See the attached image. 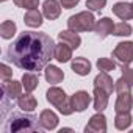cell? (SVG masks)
I'll return each mask as SVG.
<instances>
[{
  "label": "cell",
  "instance_id": "obj_21",
  "mask_svg": "<svg viewBox=\"0 0 133 133\" xmlns=\"http://www.w3.org/2000/svg\"><path fill=\"white\" fill-rule=\"evenodd\" d=\"M24 22H25V25H28L31 28H38V27L42 25V14L38 11V8L36 10H28L24 16Z\"/></svg>",
  "mask_w": 133,
  "mask_h": 133
},
{
  "label": "cell",
  "instance_id": "obj_24",
  "mask_svg": "<svg viewBox=\"0 0 133 133\" xmlns=\"http://www.w3.org/2000/svg\"><path fill=\"white\" fill-rule=\"evenodd\" d=\"M16 30H17V27L13 21H3L2 25H0V36L3 39H11L16 35Z\"/></svg>",
  "mask_w": 133,
  "mask_h": 133
},
{
  "label": "cell",
  "instance_id": "obj_8",
  "mask_svg": "<svg viewBox=\"0 0 133 133\" xmlns=\"http://www.w3.org/2000/svg\"><path fill=\"white\" fill-rule=\"evenodd\" d=\"M71 103H72V107H74L75 111L82 113V111H85V110L89 107V103H91V96H89L86 91H77V92L71 97Z\"/></svg>",
  "mask_w": 133,
  "mask_h": 133
},
{
  "label": "cell",
  "instance_id": "obj_11",
  "mask_svg": "<svg viewBox=\"0 0 133 133\" xmlns=\"http://www.w3.org/2000/svg\"><path fill=\"white\" fill-rule=\"evenodd\" d=\"M39 125L44 130H55L58 125V116L52 110H44L39 114Z\"/></svg>",
  "mask_w": 133,
  "mask_h": 133
},
{
  "label": "cell",
  "instance_id": "obj_10",
  "mask_svg": "<svg viewBox=\"0 0 133 133\" xmlns=\"http://www.w3.org/2000/svg\"><path fill=\"white\" fill-rule=\"evenodd\" d=\"M113 30H114V22L110 19V17H102L100 21L96 22V27H94V31L99 38H107L108 35H113Z\"/></svg>",
  "mask_w": 133,
  "mask_h": 133
},
{
  "label": "cell",
  "instance_id": "obj_30",
  "mask_svg": "<svg viewBox=\"0 0 133 133\" xmlns=\"http://www.w3.org/2000/svg\"><path fill=\"white\" fill-rule=\"evenodd\" d=\"M121 71H122V77L133 86V69L130 68V64H122Z\"/></svg>",
  "mask_w": 133,
  "mask_h": 133
},
{
  "label": "cell",
  "instance_id": "obj_26",
  "mask_svg": "<svg viewBox=\"0 0 133 133\" xmlns=\"http://www.w3.org/2000/svg\"><path fill=\"white\" fill-rule=\"evenodd\" d=\"M97 68L102 72H110V71L116 69V63L113 59H110V58H99L97 59Z\"/></svg>",
  "mask_w": 133,
  "mask_h": 133
},
{
  "label": "cell",
  "instance_id": "obj_22",
  "mask_svg": "<svg viewBox=\"0 0 133 133\" xmlns=\"http://www.w3.org/2000/svg\"><path fill=\"white\" fill-rule=\"evenodd\" d=\"M133 119H131V114L130 111H121V113H116V117H114V127L117 130H127L130 125H131Z\"/></svg>",
  "mask_w": 133,
  "mask_h": 133
},
{
  "label": "cell",
  "instance_id": "obj_12",
  "mask_svg": "<svg viewBox=\"0 0 133 133\" xmlns=\"http://www.w3.org/2000/svg\"><path fill=\"white\" fill-rule=\"evenodd\" d=\"M113 13L121 21H130V19H133V3H127V2L114 3L113 5Z\"/></svg>",
  "mask_w": 133,
  "mask_h": 133
},
{
  "label": "cell",
  "instance_id": "obj_2",
  "mask_svg": "<svg viewBox=\"0 0 133 133\" xmlns=\"http://www.w3.org/2000/svg\"><path fill=\"white\" fill-rule=\"evenodd\" d=\"M39 119L33 114L24 113H13L11 117L6 121L3 131L5 133H17V131H39L42 127L38 125Z\"/></svg>",
  "mask_w": 133,
  "mask_h": 133
},
{
  "label": "cell",
  "instance_id": "obj_14",
  "mask_svg": "<svg viewBox=\"0 0 133 133\" xmlns=\"http://www.w3.org/2000/svg\"><path fill=\"white\" fill-rule=\"evenodd\" d=\"M72 47L69 44H66V42H59L55 45V59L59 61V63H68L71 58H72Z\"/></svg>",
  "mask_w": 133,
  "mask_h": 133
},
{
  "label": "cell",
  "instance_id": "obj_6",
  "mask_svg": "<svg viewBox=\"0 0 133 133\" xmlns=\"http://www.w3.org/2000/svg\"><path fill=\"white\" fill-rule=\"evenodd\" d=\"M86 133H105L107 131V117L102 114V111H97V114L91 116L88 125L85 127Z\"/></svg>",
  "mask_w": 133,
  "mask_h": 133
},
{
  "label": "cell",
  "instance_id": "obj_19",
  "mask_svg": "<svg viewBox=\"0 0 133 133\" xmlns=\"http://www.w3.org/2000/svg\"><path fill=\"white\" fill-rule=\"evenodd\" d=\"M17 107H19L22 111L30 113V111H33V110L38 107V102H36L35 96H31L30 92H27V94H21V96L17 97Z\"/></svg>",
  "mask_w": 133,
  "mask_h": 133
},
{
  "label": "cell",
  "instance_id": "obj_27",
  "mask_svg": "<svg viewBox=\"0 0 133 133\" xmlns=\"http://www.w3.org/2000/svg\"><path fill=\"white\" fill-rule=\"evenodd\" d=\"M14 5L19 8H25V10H36L41 0H13Z\"/></svg>",
  "mask_w": 133,
  "mask_h": 133
},
{
  "label": "cell",
  "instance_id": "obj_31",
  "mask_svg": "<svg viewBox=\"0 0 133 133\" xmlns=\"http://www.w3.org/2000/svg\"><path fill=\"white\" fill-rule=\"evenodd\" d=\"M0 69H2V80H8V78H11L13 77V71H11V68L10 66H6V64H2L0 66Z\"/></svg>",
  "mask_w": 133,
  "mask_h": 133
},
{
  "label": "cell",
  "instance_id": "obj_15",
  "mask_svg": "<svg viewBox=\"0 0 133 133\" xmlns=\"http://www.w3.org/2000/svg\"><path fill=\"white\" fill-rule=\"evenodd\" d=\"M133 107V97L130 94V91L127 92H119L117 96V100L114 103V110L116 113H121V111H130Z\"/></svg>",
  "mask_w": 133,
  "mask_h": 133
},
{
  "label": "cell",
  "instance_id": "obj_28",
  "mask_svg": "<svg viewBox=\"0 0 133 133\" xmlns=\"http://www.w3.org/2000/svg\"><path fill=\"white\" fill-rule=\"evenodd\" d=\"M131 89V85L124 78V77H121L116 83H114V91L119 94V92H127V91H130Z\"/></svg>",
  "mask_w": 133,
  "mask_h": 133
},
{
  "label": "cell",
  "instance_id": "obj_3",
  "mask_svg": "<svg viewBox=\"0 0 133 133\" xmlns=\"http://www.w3.org/2000/svg\"><path fill=\"white\" fill-rule=\"evenodd\" d=\"M45 99L49 103H52L55 108H58V111L63 114V116H69L72 114L75 110L71 103V99L66 96V92L58 88V86H52L47 92H45Z\"/></svg>",
  "mask_w": 133,
  "mask_h": 133
},
{
  "label": "cell",
  "instance_id": "obj_1",
  "mask_svg": "<svg viewBox=\"0 0 133 133\" xmlns=\"http://www.w3.org/2000/svg\"><path fill=\"white\" fill-rule=\"evenodd\" d=\"M55 42L45 33L24 31L6 50V58L16 68L39 72L55 58Z\"/></svg>",
  "mask_w": 133,
  "mask_h": 133
},
{
  "label": "cell",
  "instance_id": "obj_7",
  "mask_svg": "<svg viewBox=\"0 0 133 133\" xmlns=\"http://www.w3.org/2000/svg\"><path fill=\"white\" fill-rule=\"evenodd\" d=\"M22 82L17 80H2V89L6 99H17L22 94Z\"/></svg>",
  "mask_w": 133,
  "mask_h": 133
},
{
  "label": "cell",
  "instance_id": "obj_23",
  "mask_svg": "<svg viewBox=\"0 0 133 133\" xmlns=\"http://www.w3.org/2000/svg\"><path fill=\"white\" fill-rule=\"evenodd\" d=\"M38 83H39V77L35 72H27L22 75V85L27 92H33L38 88Z\"/></svg>",
  "mask_w": 133,
  "mask_h": 133
},
{
  "label": "cell",
  "instance_id": "obj_20",
  "mask_svg": "<svg viewBox=\"0 0 133 133\" xmlns=\"http://www.w3.org/2000/svg\"><path fill=\"white\" fill-rule=\"evenodd\" d=\"M94 86L105 89L108 94H111V92L114 91V83H113V78H111L107 72H100V74L94 78Z\"/></svg>",
  "mask_w": 133,
  "mask_h": 133
},
{
  "label": "cell",
  "instance_id": "obj_29",
  "mask_svg": "<svg viewBox=\"0 0 133 133\" xmlns=\"http://www.w3.org/2000/svg\"><path fill=\"white\" fill-rule=\"evenodd\" d=\"M107 5V0H88L86 2V8L89 11H100L103 10Z\"/></svg>",
  "mask_w": 133,
  "mask_h": 133
},
{
  "label": "cell",
  "instance_id": "obj_5",
  "mask_svg": "<svg viewBox=\"0 0 133 133\" xmlns=\"http://www.w3.org/2000/svg\"><path fill=\"white\" fill-rule=\"evenodd\" d=\"M113 56L119 59L122 64H131L133 63V42L131 41H124L116 45L113 50Z\"/></svg>",
  "mask_w": 133,
  "mask_h": 133
},
{
  "label": "cell",
  "instance_id": "obj_33",
  "mask_svg": "<svg viewBox=\"0 0 133 133\" xmlns=\"http://www.w3.org/2000/svg\"><path fill=\"white\" fill-rule=\"evenodd\" d=\"M2 2H6V0H2Z\"/></svg>",
  "mask_w": 133,
  "mask_h": 133
},
{
  "label": "cell",
  "instance_id": "obj_18",
  "mask_svg": "<svg viewBox=\"0 0 133 133\" xmlns=\"http://www.w3.org/2000/svg\"><path fill=\"white\" fill-rule=\"evenodd\" d=\"M92 96H94V110H96V111H103V110L107 108V105H108V96H110V94H108L105 89L94 86Z\"/></svg>",
  "mask_w": 133,
  "mask_h": 133
},
{
  "label": "cell",
  "instance_id": "obj_4",
  "mask_svg": "<svg viewBox=\"0 0 133 133\" xmlns=\"http://www.w3.org/2000/svg\"><path fill=\"white\" fill-rule=\"evenodd\" d=\"M96 27V19L94 14L89 11H82L75 16H71L68 19V28L72 31H91Z\"/></svg>",
  "mask_w": 133,
  "mask_h": 133
},
{
  "label": "cell",
  "instance_id": "obj_13",
  "mask_svg": "<svg viewBox=\"0 0 133 133\" xmlns=\"http://www.w3.org/2000/svg\"><path fill=\"white\" fill-rule=\"evenodd\" d=\"M44 77H45L47 83H50V85H58V83L63 82V78H64V72H63L59 68H56V66L50 64V66H45Z\"/></svg>",
  "mask_w": 133,
  "mask_h": 133
},
{
  "label": "cell",
  "instance_id": "obj_17",
  "mask_svg": "<svg viewBox=\"0 0 133 133\" xmlns=\"http://www.w3.org/2000/svg\"><path fill=\"white\" fill-rule=\"evenodd\" d=\"M71 68H72V71H74L75 74L85 77V75H88V74L91 72V63H89L86 58L78 56V58H74V59H72Z\"/></svg>",
  "mask_w": 133,
  "mask_h": 133
},
{
  "label": "cell",
  "instance_id": "obj_25",
  "mask_svg": "<svg viewBox=\"0 0 133 133\" xmlns=\"http://www.w3.org/2000/svg\"><path fill=\"white\" fill-rule=\"evenodd\" d=\"M133 31L131 25L127 24V22H119V24H114V30H113V35L116 36H130Z\"/></svg>",
  "mask_w": 133,
  "mask_h": 133
},
{
  "label": "cell",
  "instance_id": "obj_32",
  "mask_svg": "<svg viewBox=\"0 0 133 133\" xmlns=\"http://www.w3.org/2000/svg\"><path fill=\"white\" fill-rule=\"evenodd\" d=\"M59 3H61L63 8L71 10V8H75L78 5V0H59Z\"/></svg>",
  "mask_w": 133,
  "mask_h": 133
},
{
  "label": "cell",
  "instance_id": "obj_9",
  "mask_svg": "<svg viewBox=\"0 0 133 133\" xmlns=\"http://www.w3.org/2000/svg\"><path fill=\"white\" fill-rule=\"evenodd\" d=\"M42 14L49 21H55L61 14V3L58 0H45L42 3Z\"/></svg>",
  "mask_w": 133,
  "mask_h": 133
},
{
  "label": "cell",
  "instance_id": "obj_16",
  "mask_svg": "<svg viewBox=\"0 0 133 133\" xmlns=\"http://www.w3.org/2000/svg\"><path fill=\"white\" fill-rule=\"evenodd\" d=\"M58 38H59V41L69 44L74 50L78 49L80 44H82V38L77 35V31H72V30H63V31H59L58 33Z\"/></svg>",
  "mask_w": 133,
  "mask_h": 133
}]
</instances>
